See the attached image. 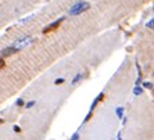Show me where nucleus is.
<instances>
[{
    "label": "nucleus",
    "instance_id": "6",
    "mask_svg": "<svg viewBox=\"0 0 154 140\" xmlns=\"http://www.w3.org/2000/svg\"><path fill=\"white\" fill-rule=\"evenodd\" d=\"M82 78H83V75H82V74H77V76L72 79V82H71V83H72V85H77L79 80H82Z\"/></svg>",
    "mask_w": 154,
    "mask_h": 140
},
{
    "label": "nucleus",
    "instance_id": "1",
    "mask_svg": "<svg viewBox=\"0 0 154 140\" xmlns=\"http://www.w3.org/2000/svg\"><path fill=\"white\" fill-rule=\"evenodd\" d=\"M89 7H90V4H89L88 1H79V3L74 4L72 7L69 8L68 14L69 16H79V14H82V13L88 11Z\"/></svg>",
    "mask_w": 154,
    "mask_h": 140
},
{
    "label": "nucleus",
    "instance_id": "4",
    "mask_svg": "<svg viewBox=\"0 0 154 140\" xmlns=\"http://www.w3.org/2000/svg\"><path fill=\"white\" fill-rule=\"evenodd\" d=\"M101 99H103V93H100V94H99V96H97V97L94 99V101H93V103H92V106H90V112H92L93 110H94V107L97 106V103H99V101H100Z\"/></svg>",
    "mask_w": 154,
    "mask_h": 140
},
{
    "label": "nucleus",
    "instance_id": "9",
    "mask_svg": "<svg viewBox=\"0 0 154 140\" xmlns=\"http://www.w3.org/2000/svg\"><path fill=\"white\" fill-rule=\"evenodd\" d=\"M143 87H146V89H151V87H153V83H151V82H143Z\"/></svg>",
    "mask_w": 154,
    "mask_h": 140
},
{
    "label": "nucleus",
    "instance_id": "11",
    "mask_svg": "<svg viewBox=\"0 0 154 140\" xmlns=\"http://www.w3.org/2000/svg\"><path fill=\"white\" fill-rule=\"evenodd\" d=\"M33 106H35V101L32 100V101H29V103H26L25 107H26V108H31V107H33Z\"/></svg>",
    "mask_w": 154,
    "mask_h": 140
},
{
    "label": "nucleus",
    "instance_id": "14",
    "mask_svg": "<svg viewBox=\"0 0 154 140\" xmlns=\"http://www.w3.org/2000/svg\"><path fill=\"white\" fill-rule=\"evenodd\" d=\"M14 132H21V129H20V128H18V126H14Z\"/></svg>",
    "mask_w": 154,
    "mask_h": 140
},
{
    "label": "nucleus",
    "instance_id": "15",
    "mask_svg": "<svg viewBox=\"0 0 154 140\" xmlns=\"http://www.w3.org/2000/svg\"><path fill=\"white\" fill-rule=\"evenodd\" d=\"M118 140H122V137H121V132L118 133Z\"/></svg>",
    "mask_w": 154,
    "mask_h": 140
},
{
    "label": "nucleus",
    "instance_id": "7",
    "mask_svg": "<svg viewBox=\"0 0 154 140\" xmlns=\"http://www.w3.org/2000/svg\"><path fill=\"white\" fill-rule=\"evenodd\" d=\"M142 93H143V89H142L140 86H135V89H133V94H136V96H140Z\"/></svg>",
    "mask_w": 154,
    "mask_h": 140
},
{
    "label": "nucleus",
    "instance_id": "8",
    "mask_svg": "<svg viewBox=\"0 0 154 140\" xmlns=\"http://www.w3.org/2000/svg\"><path fill=\"white\" fill-rule=\"evenodd\" d=\"M146 26L149 28V29H154V18L153 20H150V21L146 24Z\"/></svg>",
    "mask_w": 154,
    "mask_h": 140
},
{
    "label": "nucleus",
    "instance_id": "3",
    "mask_svg": "<svg viewBox=\"0 0 154 140\" xmlns=\"http://www.w3.org/2000/svg\"><path fill=\"white\" fill-rule=\"evenodd\" d=\"M62 20H64V18H58V20H57L56 22L50 24L49 26H46V28H45V32H49V31H52V29H54V28H57V26H58V25L61 24V21H62Z\"/></svg>",
    "mask_w": 154,
    "mask_h": 140
},
{
    "label": "nucleus",
    "instance_id": "12",
    "mask_svg": "<svg viewBox=\"0 0 154 140\" xmlns=\"http://www.w3.org/2000/svg\"><path fill=\"white\" fill-rule=\"evenodd\" d=\"M62 82H64V78H58V79H56V80H54V83H56V85H60V83H62Z\"/></svg>",
    "mask_w": 154,
    "mask_h": 140
},
{
    "label": "nucleus",
    "instance_id": "10",
    "mask_svg": "<svg viewBox=\"0 0 154 140\" xmlns=\"http://www.w3.org/2000/svg\"><path fill=\"white\" fill-rule=\"evenodd\" d=\"M79 139V132H75L74 135H72V137H71V140H78Z\"/></svg>",
    "mask_w": 154,
    "mask_h": 140
},
{
    "label": "nucleus",
    "instance_id": "5",
    "mask_svg": "<svg viewBox=\"0 0 154 140\" xmlns=\"http://www.w3.org/2000/svg\"><path fill=\"white\" fill-rule=\"evenodd\" d=\"M123 110H125L123 107H117L115 108V114L119 119H123Z\"/></svg>",
    "mask_w": 154,
    "mask_h": 140
},
{
    "label": "nucleus",
    "instance_id": "2",
    "mask_svg": "<svg viewBox=\"0 0 154 140\" xmlns=\"http://www.w3.org/2000/svg\"><path fill=\"white\" fill-rule=\"evenodd\" d=\"M32 42V38H29V36H26V38H22V39H20V40H17L16 43L13 45V49H14V51H17V50H21L22 47L25 46H28L29 43Z\"/></svg>",
    "mask_w": 154,
    "mask_h": 140
},
{
    "label": "nucleus",
    "instance_id": "13",
    "mask_svg": "<svg viewBox=\"0 0 154 140\" xmlns=\"http://www.w3.org/2000/svg\"><path fill=\"white\" fill-rule=\"evenodd\" d=\"M17 104H18V106H22V104H24V100H22V99H20V100H17Z\"/></svg>",
    "mask_w": 154,
    "mask_h": 140
}]
</instances>
